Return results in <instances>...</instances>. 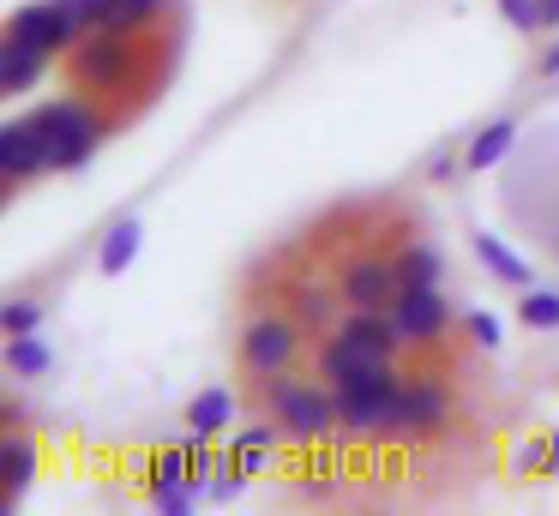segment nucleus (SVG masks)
Masks as SVG:
<instances>
[{"instance_id":"nucleus-30","label":"nucleus","mask_w":559,"mask_h":516,"mask_svg":"<svg viewBox=\"0 0 559 516\" xmlns=\"http://www.w3.org/2000/svg\"><path fill=\"white\" fill-rule=\"evenodd\" d=\"M547 475H559V432H547Z\"/></svg>"},{"instance_id":"nucleus-27","label":"nucleus","mask_w":559,"mask_h":516,"mask_svg":"<svg viewBox=\"0 0 559 516\" xmlns=\"http://www.w3.org/2000/svg\"><path fill=\"white\" fill-rule=\"evenodd\" d=\"M457 168H463V156H457V151L427 156V180H457Z\"/></svg>"},{"instance_id":"nucleus-8","label":"nucleus","mask_w":559,"mask_h":516,"mask_svg":"<svg viewBox=\"0 0 559 516\" xmlns=\"http://www.w3.org/2000/svg\"><path fill=\"white\" fill-rule=\"evenodd\" d=\"M7 36H19V43H31V48L61 60L79 48L85 24L67 12V0H25V7H13V19H7Z\"/></svg>"},{"instance_id":"nucleus-24","label":"nucleus","mask_w":559,"mask_h":516,"mask_svg":"<svg viewBox=\"0 0 559 516\" xmlns=\"http://www.w3.org/2000/svg\"><path fill=\"white\" fill-rule=\"evenodd\" d=\"M247 480H253V475H241V468H235L229 456H223V463L211 468V504H229V499H241V492H247Z\"/></svg>"},{"instance_id":"nucleus-12","label":"nucleus","mask_w":559,"mask_h":516,"mask_svg":"<svg viewBox=\"0 0 559 516\" xmlns=\"http://www.w3.org/2000/svg\"><path fill=\"white\" fill-rule=\"evenodd\" d=\"M518 127H523L518 115H499V120H487V127H475L469 144H463V175H481V168L506 163L511 144H518Z\"/></svg>"},{"instance_id":"nucleus-10","label":"nucleus","mask_w":559,"mask_h":516,"mask_svg":"<svg viewBox=\"0 0 559 516\" xmlns=\"http://www.w3.org/2000/svg\"><path fill=\"white\" fill-rule=\"evenodd\" d=\"M0 175H7L13 192L49 175V156H43V139H37L31 120H7V127H0Z\"/></svg>"},{"instance_id":"nucleus-2","label":"nucleus","mask_w":559,"mask_h":516,"mask_svg":"<svg viewBox=\"0 0 559 516\" xmlns=\"http://www.w3.org/2000/svg\"><path fill=\"white\" fill-rule=\"evenodd\" d=\"M259 403L271 408V420L283 427L289 444H325L343 432V415H337V391L325 379H301V372H277V379L259 384Z\"/></svg>"},{"instance_id":"nucleus-3","label":"nucleus","mask_w":559,"mask_h":516,"mask_svg":"<svg viewBox=\"0 0 559 516\" xmlns=\"http://www.w3.org/2000/svg\"><path fill=\"white\" fill-rule=\"evenodd\" d=\"M403 360H379V367H367L361 379L337 384V415H343V432L349 439H385L391 415H397L403 403Z\"/></svg>"},{"instance_id":"nucleus-20","label":"nucleus","mask_w":559,"mask_h":516,"mask_svg":"<svg viewBox=\"0 0 559 516\" xmlns=\"http://www.w3.org/2000/svg\"><path fill=\"white\" fill-rule=\"evenodd\" d=\"M175 12V0H109L97 31H121V36H145L151 24H163Z\"/></svg>"},{"instance_id":"nucleus-6","label":"nucleus","mask_w":559,"mask_h":516,"mask_svg":"<svg viewBox=\"0 0 559 516\" xmlns=\"http://www.w3.org/2000/svg\"><path fill=\"white\" fill-rule=\"evenodd\" d=\"M67 60H73V84L91 96L127 91V84L139 79V67H145V60H139V36H121V31H85Z\"/></svg>"},{"instance_id":"nucleus-23","label":"nucleus","mask_w":559,"mask_h":516,"mask_svg":"<svg viewBox=\"0 0 559 516\" xmlns=\"http://www.w3.org/2000/svg\"><path fill=\"white\" fill-rule=\"evenodd\" d=\"M463 336H469L481 355H493L499 343H506V324H499V312H487V307H469L463 312Z\"/></svg>"},{"instance_id":"nucleus-15","label":"nucleus","mask_w":559,"mask_h":516,"mask_svg":"<svg viewBox=\"0 0 559 516\" xmlns=\"http://www.w3.org/2000/svg\"><path fill=\"white\" fill-rule=\"evenodd\" d=\"M469 247H475V259H481V271H487V276H499L506 288H535V271H530V259H523V252H511L499 235H487V228H475V235H469Z\"/></svg>"},{"instance_id":"nucleus-9","label":"nucleus","mask_w":559,"mask_h":516,"mask_svg":"<svg viewBox=\"0 0 559 516\" xmlns=\"http://www.w3.org/2000/svg\"><path fill=\"white\" fill-rule=\"evenodd\" d=\"M331 276H337L343 307H391V295H397V259L391 252H349Z\"/></svg>"},{"instance_id":"nucleus-5","label":"nucleus","mask_w":559,"mask_h":516,"mask_svg":"<svg viewBox=\"0 0 559 516\" xmlns=\"http://www.w3.org/2000/svg\"><path fill=\"white\" fill-rule=\"evenodd\" d=\"M301 348H307V324L295 319V312H253L247 331H241L235 360H241V372L253 384H265V379H277V372L301 367Z\"/></svg>"},{"instance_id":"nucleus-16","label":"nucleus","mask_w":559,"mask_h":516,"mask_svg":"<svg viewBox=\"0 0 559 516\" xmlns=\"http://www.w3.org/2000/svg\"><path fill=\"white\" fill-rule=\"evenodd\" d=\"M391 259H397V288H445V252L433 240H409Z\"/></svg>"},{"instance_id":"nucleus-21","label":"nucleus","mask_w":559,"mask_h":516,"mask_svg":"<svg viewBox=\"0 0 559 516\" xmlns=\"http://www.w3.org/2000/svg\"><path fill=\"white\" fill-rule=\"evenodd\" d=\"M518 324L530 336H554L559 331V288H518Z\"/></svg>"},{"instance_id":"nucleus-11","label":"nucleus","mask_w":559,"mask_h":516,"mask_svg":"<svg viewBox=\"0 0 559 516\" xmlns=\"http://www.w3.org/2000/svg\"><path fill=\"white\" fill-rule=\"evenodd\" d=\"M49 67H55V55L19 43V36H0V91L7 96H31L43 79H49Z\"/></svg>"},{"instance_id":"nucleus-25","label":"nucleus","mask_w":559,"mask_h":516,"mask_svg":"<svg viewBox=\"0 0 559 516\" xmlns=\"http://www.w3.org/2000/svg\"><path fill=\"white\" fill-rule=\"evenodd\" d=\"M493 7H499V19H506L511 31H523V36L542 31V0H493Z\"/></svg>"},{"instance_id":"nucleus-29","label":"nucleus","mask_w":559,"mask_h":516,"mask_svg":"<svg viewBox=\"0 0 559 516\" xmlns=\"http://www.w3.org/2000/svg\"><path fill=\"white\" fill-rule=\"evenodd\" d=\"M542 79H559V43L542 48Z\"/></svg>"},{"instance_id":"nucleus-26","label":"nucleus","mask_w":559,"mask_h":516,"mask_svg":"<svg viewBox=\"0 0 559 516\" xmlns=\"http://www.w3.org/2000/svg\"><path fill=\"white\" fill-rule=\"evenodd\" d=\"M67 12H73V19L85 24V31H97L103 12H109V0H67Z\"/></svg>"},{"instance_id":"nucleus-1","label":"nucleus","mask_w":559,"mask_h":516,"mask_svg":"<svg viewBox=\"0 0 559 516\" xmlns=\"http://www.w3.org/2000/svg\"><path fill=\"white\" fill-rule=\"evenodd\" d=\"M43 139V156H49V175H73L97 156L103 132H109V115L91 91H73V96H49L37 115H25Z\"/></svg>"},{"instance_id":"nucleus-4","label":"nucleus","mask_w":559,"mask_h":516,"mask_svg":"<svg viewBox=\"0 0 559 516\" xmlns=\"http://www.w3.org/2000/svg\"><path fill=\"white\" fill-rule=\"evenodd\" d=\"M451 420H457V391H451V379L415 372V379L403 384V403H397V415H391V427L379 444H433L451 432Z\"/></svg>"},{"instance_id":"nucleus-7","label":"nucleus","mask_w":559,"mask_h":516,"mask_svg":"<svg viewBox=\"0 0 559 516\" xmlns=\"http://www.w3.org/2000/svg\"><path fill=\"white\" fill-rule=\"evenodd\" d=\"M385 312H391V324H397L403 348H433L463 324V312L445 300V288H397Z\"/></svg>"},{"instance_id":"nucleus-19","label":"nucleus","mask_w":559,"mask_h":516,"mask_svg":"<svg viewBox=\"0 0 559 516\" xmlns=\"http://www.w3.org/2000/svg\"><path fill=\"white\" fill-rule=\"evenodd\" d=\"M0 367L13 372V379H43V372H55V348L43 331L31 336H7V348H0Z\"/></svg>"},{"instance_id":"nucleus-14","label":"nucleus","mask_w":559,"mask_h":516,"mask_svg":"<svg viewBox=\"0 0 559 516\" xmlns=\"http://www.w3.org/2000/svg\"><path fill=\"white\" fill-rule=\"evenodd\" d=\"M0 463H7V511H13V504L31 492V480H37L43 444L31 439L25 427H7V439H0Z\"/></svg>"},{"instance_id":"nucleus-18","label":"nucleus","mask_w":559,"mask_h":516,"mask_svg":"<svg viewBox=\"0 0 559 516\" xmlns=\"http://www.w3.org/2000/svg\"><path fill=\"white\" fill-rule=\"evenodd\" d=\"M187 432H199V439H211V432H223L235 420V391L229 384H205V391H193V403H187Z\"/></svg>"},{"instance_id":"nucleus-13","label":"nucleus","mask_w":559,"mask_h":516,"mask_svg":"<svg viewBox=\"0 0 559 516\" xmlns=\"http://www.w3.org/2000/svg\"><path fill=\"white\" fill-rule=\"evenodd\" d=\"M145 252V216H115L109 235L97 240V276H127Z\"/></svg>"},{"instance_id":"nucleus-22","label":"nucleus","mask_w":559,"mask_h":516,"mask_svg":"<svg viewBox=\"0 0 559 516\" xmlns=\"http://www.w3.org/2000/svg\"><path fill=\"white\" fill-rule=\"evenodd\" d=\"M43 319H49V307L31 295L0 300V336H31V331H43Z\"/></svg>"},{"instance_id":"nucleus-17","label":"nucleus","mask_w":559,"mask_h":516,"mask_svg":"<svg viewBox=\"0 0 559 516\" xmlns=\"http://www.w3.org/2000/svg\"><path fill=\"white\" fill-rule=\"evenodd\" d=\"M337 276H331V283H295L289 288V312L295 319L307 324V331H331V324H337Z\"/></svg>"},{"instance_id":"nucleus-28","label":"nucleus","mask_w":559,"mask_h":516,"mask_svg":"<svg viewBox=\"0 0 559 516\" xmlns=\"http://www.w3.org/2000/svg\"><path fill=\"white\" fill-rule=\"evenodd\" d=\"M0 420H7V427H25V408H19V396H7V403H0Z\"/></svg>"}]
</instances>
